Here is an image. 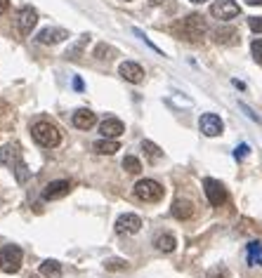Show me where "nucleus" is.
Wrapping results in <instances>:
<instances>
[{
  "label": "nucleus",
  "instance_id": "a878e982",
  "mask_svg": "<svg viewBox=\"0 0 262 278\" xmlns=\"http://www.w3.org/2000/svg\"><path fill=\"white\" fill-rule=\"evenodd\" d=\"M250 50H253V57H255V61L262 66V38H257V41H253V45H250Z\"/></svg>",
  "mask_w": 262,
  "mask_h": 278
},
{
  "label": "nucleus",
  "instance_id": "f03ea898",
  "mask_svg": "<svg viewBox=\"0 0 262 278\" xmlns=\"http://www.w3.org/2000/svg\"><path fill=\"white\" fill-rule=\"evenodd\" d=\"M0 165L12 170L19 184H24L28 179V168L24 163V158H21L19 144H5V146H0Z\"/></svg>",
  "mask_w": 262,
  "mask_h": 278
},
{
  "label": "nucleus",
  "instance_id": "20e7f679",
  "mask_svg": "<svg viewBox=\"0 0 262 278\" xmlns=\"http://www.w3.org/2000/svg\"><path fill=\"white\" fill-rule=\"evenodd\" d=\"M135 196L139 201H144V203H156L163 198V186L159 182H154V179H139L135 184Z\"/></svg>",
  "mask_w": 262,
  "mask_h": 278
},
{
  "label": "nucleus",
  "instance_id": "4be33fe9",
  "mask_svg": "<svg viewBox=\"0 0 262 278\" xmlns=\"http://www.w3.org/2000/svg\"><path fill=\"white\" fill-rule=\"evenodd\" d=\"M142 151H144V156L149 158V161H159L161 156H163V151H161V146H156V144L154 142H149V139H144V142H142Z\"/></svg>",
  "mask_w": 262,
  "mask_h": 278
},
{
  "label": "nucleus",
  "instance_id": "473e14b6",
  "mask_svg": "<svg viewBox=\"0 0 262 278\" xmlns=\"http://www.w3.org/2000/svg\"><path fill=\"white\" fill-rule=\"evenodd\" d=\"M250 5H262V0H248Z\"/></svg>",
  "mask_w": 262,
  "mask_h": 278
},
{
  "label": "nucleus",
  "instance_id": "cd10ccee",
  "mask_svg": "<svg viewBox=\"0 0 262 278\" xmlns=\"http://www.w3.org/2000/svg\"><path fill=\"white\" fill-rule=\"evenodd\" d=\"M208 278H229L227 276V269H222V266H215L208 271Z\"/></svg>",
  "mask_w": 262,
  "mask_h": 278
},
{
  "label": "nucleus",
  "instance_id": "5701e85b",
  "mask_svg": "<svg viewBox=\"0 0 262 278\" xmlns=\"http://www.w3.org/2000/svg\"><path fill=\"white\" fill-rule=\"evenodd\" d=\"M123 170H125V172H130V175H139V172H142V163H139V158L125 156L123 158Z\"/></svg>",
  "mask_w": 262,
  "mask_h": 278
},
{
  "label": "nucleus",
  "instance_id": "c85d7f7f",
  "mask_svg": "<svg viewBox=\"0 0 262 278\" xmlns=\"http://www.w3.org/2000/svg\"><path fill=\"white\" fill-rule=\"evenodd\" d=\"M248 151H250V146H248V144H241V146H236L234 158H236V161H241V158H246V156H248Z\"/></svg>",
  "mask_w": 262,
  "mask_h": 278
},
{
  "label": "nucleus",
  "instance_id": "2eb2a0df",
  "mask_svg": "<svg viewBox=\"0 0 262 278\" xmlns=\"http://www.w3.org/2000/svg\"><path fill=\"white\" fill-rule=\"evenodd\" d=\"M99 132H102V137H106V139H116V137H121L125 132V125L118 118H106V121L99 125Z\"/></svg>",
  "mask_w": 262,
  "mask_h": 278
},
{
  "label": "nucleus",
  "instance_id": "c756f323",
  "mask_svg": "<svg viewBox=\"0 0 262 278\" xmlns=\"http://www.w3.org/2000/svg\"><path fill=\"white\" fill-rule=\"evenodd\" d=\"M10 10V0H0V14Z\"/></svg>",
  "mask_w": 262,
  "mask_h": 278
},
{
  "label": "nucleus",
  "instance_id": "9d476101",
  "mask_svg": "<svg viewBox=\"0 0 262 278\" xmlns=\"http://www.w3.org/2000/svg\"><path fill=\"white\" fill-rule=\"evenodd\" d=\"M118 73L123 75L128 83H135V85L144 81V68L139 66V64H135V61H123L118 66Z\"/></svg>",
  "mask_w": 262,
  "mask_h": 278
},
{
  "label": "nucleus",
  "instance_id": "f8f14e48",
  "mask_svg": "<svg viewBox=\"0 0 262 278\" xmlns=\"http://www.w3.org/2000/svg\"><path fill=\"white\" fill-rule=\"evenodd\" d=\"M71 191V184L66 179H57V182H50L45 189H43V198L45 201H55V198H62Z\"/></svg>",
  "mask_w": 262,
  "mask_h": 278
},
{
  "label": "nucleus",
  "instance_id": "39448f33",
  "mask_svg": "<svg viewBox=\"0 0 262 278\" xmlns=\"http://www.w3.org/2000/svg\"><path fill=\"white\" fill-rule=\"evenodd\" d=\"M203 191H206L208 203L213 205V208H220V205L227 203V189H224V184L213 179V177L203 179Z\"/></svg>",
  "mask_w": 262,
  "mask_h": 278
},
{
  "label": "nucleus",
  "instance_id": "f704fd0d",
  "mask_svg": "<svg viewBox=\"0 0 262 278\" xmlns=\"http://www.w3.org/2000/svg\"><path fill=\"white\" fill-rule=\"evenodd\" d=\"M0 264H3V262H0Z\"/></svg>",
  "mask_w": 262,
  "mask_h": 278
},
{
  "label": "nucleus",
  "instance_id": "72a5a7b5",
  "mask_svg": "<svg viewBox=\"0 0 262 278\" xmlns=\"http://www.w3.org/2000/svg\"><path fill=\"white\" fill-rule=\"evenodd\" d=\"M192 3H196V5H201V3H206V0H192Z\"/></svg>",
  "mask_w": 262,
  "mask_h": 278
},
{
  "label": "nucleus",
  "instance_id": "1a4fd4ad",
  "mask_svg": "<svg viewBox=\"0 0 262 278\" xmlns=\"http://www.w3.org/2000/svg\"><path fill=\"white\" fill-rule=\"evenodd\" d=\"M199 128L201 132L206 137H217L222 135V121H220V115H215V113H203L201 115V121H199Z\"/></svg>",
  "mask_w": 262,
  "mask_h": 278
},
{
  "label": "nucleus",
  "instance_id": "ddd939ff",
  "mask_svg": "<svg viewBox=\"0 0 262 278\" xmlns=\"http://www.w3.org/2000/svg\"><path fill=\"white\" fill-rule=\"evenodd\" d=\"M69 38V31L66 28H43L41 33H38V43L41 45H57V43H62Z\"/></svg>",
  "mask_w": 262,
  "mask_h": 278
},
{
  "label": "nucleus",
  "instance_id": "7ed1b4c3",
  "mask_svg": "<svg viewBox=\"0 0 262 278\" xmlns=\"http://www.w3.org/2000/svg\"><path fill=\"white\" fill-rule=\"evenodd\" d=\"M31 135H33V139L41 146H45V149H55V146H59V142H62V135H59V130L52 125V123L48 121H38L31 128Z\"/></svg>",
  "mask_w": 262,
  "mask_h": 278
},
{
  "label": "nucleus",
  "instance_id": "2f4dec72",
  "mask_svg": "<svg viewBox=\"0 0 262 278\" xmlns=\"http://www.w3.org/2000/svg\"><path fill=\"white\" fill-rule=\"evenodd\" d=\"M149 3H152V5H166L168 0H149Z\"/></svg>",
  "mask_w": 262,
  "mask_h": 278
},
{
  "label": "nucleus",
  "instance_id": "aec40b11",
  "mask_svg": "<svg viewBox=\"0 0 262 278\" xmlns=\"http://www.w3.org/2000/svg\"><path fill=\"white\" fill-rule=\"evenodd\" d=\"M41 273L45 278H62V264L57 259H45L41 264Z\"/></svg>",
  "mask_w": 262,
  "mask_h": 278
},
{
  "label": "nucleus",
  "instance_id": "7c9ffc66",
  "mask_svg": "<svg viewBox=\"0 0 262 278\" xmlns=\"http://www.w3.org/2000/svg\"><path fill=\"white\" fill-rule=\"evenodd\" d=\"M73 88H76V90H83V81H81V78H76V81H73Z\"/></svg>",
  "mask_w": 262,
  "mask_h": 278
},
{
  "label": "nucleus",
  "instance_id": "b1692460",
  "mask_svg": "<svg viewBox=\"0 0 262 278\" xmlns=\"http://www.w3.org/2000/svg\"><path fill=\"white\" fill-rule=\"evenodd\" d=\"M104 269H106V271H125V269H128V262H125V259H118V257L106 259V262H104Z\"/></svg>",
  "mask_w": 262,
  "mask_h": 278
},
{
  "label": "nucleus",
  "instance_id": "bb28decb",
  "mask_svg": "<svg viewBox=\"0 0 262 278\" xmlns=\"http://www.w3.org/2000/svg\"><path fill=\"white\" fill-rule=\"evenodd\" d=\"M248 26H250V31H253V33H262V17H250Z\"/></svg>",
  "mask_w": 262,
  "mask_h": 278
},
{
  "label": "nucleus",
  "instance_id": "dca6fc26",
  "mask_svg": "<svg viewBox=\"0 0 262 278\" xmlns=\"http://www.w3.org/2000/svg\"><path fill=\"white\" fill-rule=\"evenodd\" d=\"M95 123H97V115L90 109H81L73 113V125H76L78 130H90Z\"/></svg>",
  "mask_w": 262,
  "mask_h": 278
},
{
  "label": "nucleus",
  "instance_id": "6ab92c4d",
  "mask_svg": "<svg viewBox=\"0 0 262 278\" xmlns=\"http://www.w3.org/2000/svg\"><path fill=\"white\" fill-rule=\"evenodd\" d=\"M246 259L250 266H262V243L260 241H250L246 248Z\"/></svg>",
  "mask_w": 262,
  "mask_h": 278
},
{
  "label": "nucleus",
  "instance_id": "412c9836",
  "mask_svg": "<svg viewBox=\"0 0 262 278\" xmlns=\"http://www.w3.org/2000/svg\"><path fill=\"white\" fill-rule=\"evenodd\" d=\"M154 245H156L161 252H173L175 245H177V241H175V236H170V233H161V236H156Z\"/></svg>",
  "mask_w": 262,
  "mask_h": 278
},
{
  "label": "nucleus",
  "instance_id": "4468645a",
  "mask_svg": "<svg viewBox=\"0 0 262 278\" xmlns=\"http://www.w3.org/2000/svg\"><path fill=\"white\" fill-rule=\"evenodd\" d=\"M213 41L217 45H234L239 43V31L234 26H217L213 31Z\"/></svg>",
  "mask_w": 262,
  "mask_h": 278
},
{
  "label": "nucleus",
  "instance_id": "0eeeda50",
  "mask_svg": "<svg viewBox=\"0 0 262 278\" xmlns=\"http://www.w3.org/2000/svg\"><path fill=\"white\" fill-rule=\"evenodd\" d=\"M239 12H241V7H239L236 0H215L213 5H210V14L220 21L234 19V17H239Z\"/></svg>",
  "mask_w": 262,
  "mask_h": 278
},
{
  "label": "nucleus",
  "instance_id": "393cba45",
  "mask_svg": "<svg viewBox=\"0 0 262 278\" xmlns=\"http://www.w3.org/2000/svg\"><path fill=\"white\" fill-rule=\"evenodd\" d=\"M116 55V50L114 48H109V45H97V50H95V57L97 59H111V57Z\"/></svg>",
  "mask_w": 262,
  "mask_h": 278
},
{
  "label": "nucleus",
  "instance_id": "f3484780",
  "mask_svg": "<svg viewBox=\"0 0 262 278\" xmlns=\"http://www.w3.org/2000/svg\"><path fill=\"white\" fill-rule=\"evenodd\" d=\"M194 215V203L186 198H177L173 203V217L175 219H189Z\"/></svg>",
  "mask_w": 262,
  "mask_h": 278
},
{
  "label": "nucleus",
  "instance_id": "6e6552de",
  "mask_svg": "<svg viewBox=\"0 0 262 278\" xmlns=\"http://www.w3.org/2000/svg\"><path fill=\"white\" fill-rule=\"evenodd\" d=\"M38 24V12H35L33 7H21L19 14H17V26H19V33L21 35H31V31L35 28Z\"/></svg>",
  "mask_w": 262,
  "mask_h": 278
},
{
  "label": "nucleus",
  "instance_id": "423d86ee",
  "mask_svg": "<svg viewBox=\"0 0 262 278\" xmlns=\"http://www.w3.org/2000/svg\"><path fill=\"white\" fill-rule=\"evenodd\" d=\"M0 257H3V264H0V271L5 273H17L21 269V250L17 245H5L3 252H0Z\"/></svg>",
  "mask_w": 262,
  "mask_h": 278
},
{
  "label": "nucleus",
  "instance_id": "a211bd4d",
  "mask_svg": "<svg viewBox=\"0 0 262 278\" xmlns=\"http://www.w3.org/2000/svg\"><path fill=\"white\" fill-rule=\"evenodd\" d=\"M92 151L95 153H99V156H111V153H116V151H121V144L116 142V139H99V142L92 144Z\"/></svg>",
  "mask_w": 262,
  "mask_h": 278
},
{
  "label": "nucleus",
  "instance_id": "f257e3e1",
  "mask_svg": "<svg viewBox=\"0 0 262 278\" xmlns=\"http://www.w3.org/2000/svg\"><path fill=\"white\" fill-rule=\"evenodd\" d=\"M173 33L182 41H189V43H199L203 41V35L208 33V24L201 14H189L184 19H179L177 24L173 26Z\"/></svg>",
  "mask_w": 262,
  "mask_h": 278
},
{
  "label": "nucleus",
  "instance_id": "9b49d317",
  "mask_svg": "<svg viewBox=\"0 0 262 278\" xmlns=\"http://www.w3.org/2000/svg\"><path fill=\"white\" fill-rule=\"evenodd\" d=\"M139 229H142V219H139L137 215H132V212L121 215V217L116 219V231L118 233H137Z\"/></svg>",
  "mask_w": 262,
  "mask_h": 278
}]
</instances>
